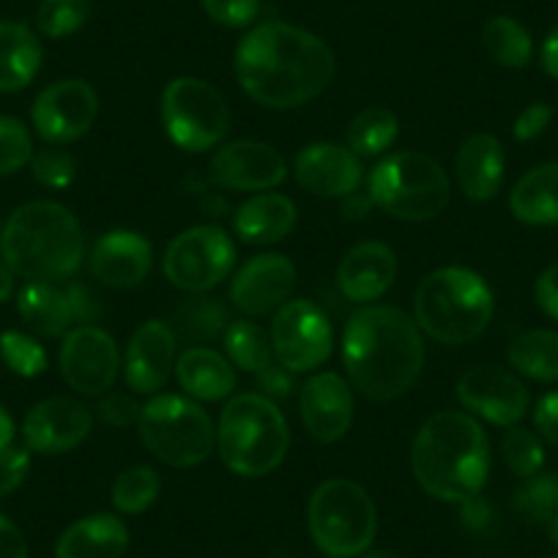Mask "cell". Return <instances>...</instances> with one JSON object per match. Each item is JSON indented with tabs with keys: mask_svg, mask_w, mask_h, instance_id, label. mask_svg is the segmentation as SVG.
Returning <instances> with one entry per match:
<instances>
[{
	"mask_svg": "<svg viewBox=\"0 0 558 558\" xmlns=\"http://www.w3.org/2000/svg\"><path fill=\"white\" fill-rule=\"evenodd\" d=\"M235 77L268 110H293L318 99L335 80V52L324 39L288 23H263L235 50Z\"/></svg>",
	"mask_w": 558,
	"mask_h": 558,
	"instance_id": "cell-1",
	"label": "cell"
},
{
	"mask_svg": "<svg viewBox=\"0 0 558 558\" xmlns=\"http://www.w3.org/2000/svg\"><path fill=\"white\" fill-rule=\"evenodd\" d=\"M342 362L351 384L375 402L395 400L425 367V337L416 320L386 304H364L348 318Z\"/></svg>",
	"mask_w": 558,
	"mask_h": 558,
	"instance_id": "cell-2",
	"label": "cell"
},
{
	"mask_svg": "<svg viewBox=\"0 0 558 558\" xmlns=\"http://www.w3.org/2000/svg\"><path fill=\"white\" fill-rule=\"evenodd\" d=\"M411 471L433 498L465 504L480 496L490 476L487 433L471 413H436L413 438Z\"/></svg>",
	"mask_w": 558,
	"mask_h": 558,
	"instance_id": "cell-3",
	"label": "cell"
},
{
	"mask_svg": "<svg viewBox=\"0 0 558 558\" xmlns=\"http://www.w3.org/2000/svg\"><path fill=\"white\" fill-rule=\"evenodd\" d=\"M85 239L77 217L52 201L20 206L0 233V255L28 282H69L83 266Z\"/></svg>",
	"mask_w": 558,
	"mask_h": 558,
	"instance_id": "cell-4",
	"label": "cell"
},
{
	"mask_svg": "<svg viewBox=\"0 0 558 558\" xmlns=\"http://www.w3.org/2000/svg\"><path fill=\"white\" fill-rule=\"evenodd\" d=\"M493 293L471 268L449 266L427 274L413 296L418 329L441 345H465L493 320Z\"/></svg>",
	"mask_w": 558,
	"mask_h": 558,
	"instance_id": "cell-5",
	"label": "cell"
},
{
	"mask_svg": "<svg viewBox=\"0 0 558 558\" xmlns=\"http://www.w3.org/2000/svg\"><path fill=\"white\" fill-rule=\"evenodd\" d=\"M291 433L274 400L266 395H235L217 425L222 463L239 476H266L286 460Z\"/></svg>",
	"mask_w": 558,
	"mask_h": 558,
	"instance_id": "cell-6",
	"label": "cell"
},
{
	"mask_svg": "<svg viewBox=\"0 0 558 558\" xmlns=\"http://www.w3.org/2000/svg\"><path fill=\"white\" fill-rule=\"evenodd\" d=\"M367 195L373 206L402 222H425L449 206L452 184L441 165L427 154L400 151L378 162L369 173Z\"/></svg>",
	"mask_w": 558,
	"mask_h": 558,
	"instance_id": "cell-7",
	"label": "cell"
},
{
	"mask_svg": "<svg viewBox=\"0 0 558 558\" xmlns=\"http://www.w3.org/2000/svg\"><path fill=\"white\" fill-rule=\"evenodd\" d=\"M310 534L329 558H356L373 545L378 512L359 482L326 480L315 487L307 509Z\"/></svg>",
	"mask_w": 558,
	"mask_h": 558,
	"instance_id": "cell-8",
	"label": "cell"
},
{
	"mask_svg": "<svg viewBox=\"0 0 558 558\" xmlns=\"http://www.w3.org/2000/svg\"><path fill=\"white\" fill-rule=\"evenodd\" d=\"M140 441L173 469H192L208 460L217 444L214 422L195 400L179 395L154 397L140 408Z\"/></svg>",
	"mask_w": 558,
	"mask_h": 558,
	"instance_id": "cell-9",
	"label": "cell"
},
{
	"mask_svg": "<svg viewBox=\"0 0 558 558\" xmlns=\"http://www.w3.org/2000/svg\"><path fill=\"white\" fill-rule=\"evenodd\" d=\"M162 123L181 151L203 154L228 134V101L206 80L179 77L162 94Z\"/></svg>",
	"mask_w": 558,
	"mask_h": 558,
	"instance_id": "cell-10",
	"label": "cell"
},
{
	"mask_svg": "<svg viewBox=\"0 0 558 558\" xmlns=\"http://www.w3.org/2000/svg\"><path fill=\"white\" fill-rule=\"evenodd\" d=\"M235 266V246L222 228L197 225L170 241L165 252V277L186 293H206L230 277Z\"/></svg>",
	"mask_w": 558,
	"mask_h": 558,
	"instance_id": "cell-11",
	"label": "cell"
},
{
	"mask_svg": "<svg viewBox=\"0 0 558 558\" xmlns=\"http://www.w3.org/2000/svg\"><path fill=\"white\" fill-rule=\"evenodd\" d=\"M274 356L291 373H310L331 356V326L324 310L307 299L286 302L274 315Z\"/></svg>",
	"mask_w": 558,
	"mask_h": 558,
	"instance_id": "cell-12",
	"label": "cell"
},
{
	"mask_svg": "<svg viewBox=\"0 0 558 558\" xmlns=\"http://www.w3.org/2000/svg\"><path fill=\"white\" fill-rule=\"evenodd\" d=\"M99 116V96L85 80H61L36 96L31 121L47 143H74L94 126Z\"/></svg>",
	"mask_w": 558,
	"mask_h": 558,
	"instance_id": "cell-13",
	"label": "cell"
},
{
	"mask_svg": "<svg viewBox=\"0 0 558 558\" xmlns=\"http://www.w3.org/2000/svg\"><path fill=\"white\" fill-rule=\"evenodd\" d=\"M121 367L116 340L99 326H77L63 337L61 375L77 395H105L112 389Z\"/></svg>",
	"mask_w": 558,
	"mask_h": 558,
	"instance_id": "cell-14",
	"label": "cell"
},
{
	"mask_svg": "<svg viewBox=\"0 0 558 558\" xmlns=\"http://www.w3.org/2000/svg\"><path fill=\"white\" fill-rule=\"evenodd\" d=\"M458 397L471 413L498 427H518L529 413V389L496 364H476L458 380Z\"/></svg>",
	"mask_w": 558,
	"mask_h": 558,
	"instance_id": "cell-15",
	"label": "cell"
},
{
	"mask_svg": "<svg viewBox=\"0 0 558 558\" xmlns=\"http://www.w3.org/2000/svg\"><path fill=\"white\" fill-rule=\"evenodd\" d=\"M288 165L277 148L257 140H233L214 154L208 179L222 190L268 192L286 181Z\"/></svg>",
	"mask_w": 558,
	"mask_h": 558,
	"instance_id": "cell-16",
	"label": "cell"
},
{
	"mask_svg": "<svg viewBox=\"0 0 558 558\" xmlns=\"http://www.w3.org/2000/svg\"><path fill=\"white\" fill-rule=\"evenodd\" d=\"M94 430V416L88 408L72 397H50L28 411L23 422V436L31 452L61 454L77 449Z\"/></svg>",
	"mask_w": 558,
	"mask_h": 558,
	"instance_id": "cell-17",
	"label": "cell"
},
{
	"mask_svg": "<svg viewBox=\"0 0 558 558\" xmlns=\"http://www.w3.org/2000/svg\"><path fill=\"white\" fill-rule=\"evenodd\" d=\"M296 288V266L286 255H257L235 271L230 299L246 315H266L282 307Z\"/></svg>",
	"mask_w": 558,
	"mask_h": 558,
	"instance_id": "cell-18",
	"label": "cell"
},
{
	"mask_svg": "<svg viewBox=\"0 0 558 558\" xmlns=\"http://www.w3.org/2000/svg\"><path fill=\"white\" fill-rule=\"evenodd\" d=\"M175 369V335L165 320H148L132 335L123 356V378L137 395H154Z\"/></svg>",
	"mask_w": 558,
	"mask_h": 558,
	"instance_id": "cell-19",
	"label": "cell"
},
{
	"mask_svg": "<svg viewBox=\"0 0 558 558\" xmlns=\"http://www.w3.org/2000/svg\"><path fill=\"white\" fill-rule=\"evenodd\" d=\"M299 411L310 436L320 444L340 441L353 422L351 386L337 373H318L302 386Z\"/></svg>",
	"mask_w": 558,
	"mask_h": 558,
	"instance_id": "cell-20",
	"label": "cell"
},
{
	"mask_svg": "<svg viewBox=\"0 0 558 558\" xmlns=\"http://www.w3.org/2000/svg\"><path fill=\"white\" fill-rule=\"evenodd\" d=\"M296 181L318 197H348L359 192L364 168L351 148L340 143H313L293 165Z\"/></svg>",
	"mask_w": 558,
	"mask_h": 558,
	"instance_id": "cell-21",
	"label": "cell"
},
{
	"mask_svg": "<svg viewBox=\"0 0 558 558\" xmlns=\"http://www.w3.org/2000/svg\"><path fill=\"white\" fill-rule=\"evenodd\" d=\"M154 246L132 230H112L96 241L90 252V274L107 288H134L148 277Z\"/></svg>",
	"mask_w": 558,
	"mask_h": 558,
	"instance_id": "cell-22",
	"label": "cell"
},
{
	"mask_svg": "<svg viewBox=\"0 0 558 558\" xmlns=\"http://www.w3.org/2000/svg\"><path fill=\"white\" fill-rule=\"evenodd\" d=\"M397 277V257L391 246L380 241L356 244L337 268V286L348 302L369 304L378 302L391 288Z\"/></svg>",
	"mask_w": 558,
	"mask_h": 558,
	"instance_id": "cell-23",
	"label": "cell"
},
{
	"mask_svg": "<svg viewBox=\"0 0 558 558\" xmlns=\"http://www.w3.org/2000/svg\"><path fill=\"white\" fill-rule=\"evenodd\" d=\"M454 179L469 201H490L504 184V148L493 134H471L454 157Z\"/></svg>",
	"mask_w": 558,
	"mask_h": 558,
	"instance_id": "cell-24",
	"label": "cell"
},
{
	"mask_svg": "<svg viewBox=\"0 0 558 558\" xmlns=\"http://www.w3.org/2000/svg\"><path fill=\"white\" fill-rule=\"evenodd\" d=\"M296 206L291 197L279 192H263V195L250 197L241 203L235 211L233 228L241 241L246 244H277L296 228Z\"/></svg>",
	"mask_w": 558,
	"mask_h": 558,
	"instance_id": "cell-25",
	"label": "cell"
},
{
	"mask_svg": "<svg viewBox=\"0 0 558 558\" xmlns=\"http://www.w3.org/2000/svg\"><path fill=\"white\" fill-rule=\"evenodd\" d=\"M175 378L192 400L217 402L233 395L235 369L228 356L211 348H186L175 362Z\"/></svg>",
	"mask_w": 558,
	"mask_h": 558,
	"instance_id": "cell-26",
	"label": "cell"
},
{
	"mask_svg": "<svg viewBox=\"0 0 558 558\" xmlns=\"http://www.w3.org/2000/svg\"><path fill=\"white\" fill-rule=\"evenodd\" d=\"M129 547V531L116 514H90L61 534L58 558H121Z\"/></svg>",
	"mask_w": 558,
	"mask_h": 558,
	"instance_id": "cell-27",
	"label": "cell"
},
{
	"mask_svg": "<svg viewBox=\"0 0 558 558\" xmlns=\"http://www.w3.org/2000/svg\"><path fill=\"white\" fill-rule=\"evenodd\" d=\"M20 318L41 337H63L72 331L74 310L63 282H28L17 296Z\"/></svg>",
	"mask_w": 558,
	"mask_h": 558,
	"instance_id": "cell-28",
	"label": "cell"
},
{
	"mask_svg": "<svg viewBox=\"0 0 558 558\" xmlns=\"http://www.w3.org/2000/svg\"><path fill=\"white\" fill-rule=\"evenodd\" d=\"M41 69V41L28 25L0 20V94L34 83Z\"/></svg>",
	"mask_w": 558,
	"mask_h": 558,
	"instance_id": "cell-29",
	"label": "cell"
},
{
	"mask_svg": "<svg viewBox=\"0 0 558 558\" xmlns=\"http://www.w3.org/2000/svg\"><path fill=\"white\" fill-rule=\"evenodd\" d=\"M514 219L534 228L558 225V162L529 170L509 195Z\"/></svg>",
	"mask_w": 558,
	"mask_h": 558,
	"instance_id": "cell-30",
	"label": "cell"
},
{
	"mask_svg": "<svg viewBox=\"0 0 558 558\" xmlns=\"http://www.w3.org/2000/svg\"><path fill=\"white\" fill-rule=\"evenodd\" d=\"M509 364L520 375L542 384L558 380V335L547 329H531L509 342Z\"/></svg>",
	"mask_w": 558,
	"mask_h": 558,
	"instance_id": "cell-31",
	"label": "cell"
},
{
	"mask_svg": "<svg viewBox=\"0 0 558 558\" xmlns=\"http://www.w3.org/2000/svg\"><path fill=\"white\" fill-rule=\"evenodd\" d=\"M230 326V313L225 304L208 296H192L181 302L173 313V335L190 342H211Z\"/></svg>",
	"mask_w": 558,
	"mask_h": 558,
	"instance_id": "cell-32",
	"label": "cell"
},
{
	"mask_svg": "<svg viewBox=\"0 0 558 558\" xmlns=\"http://www.w3.org/2000/svg\"><path fill=\"white\" fill-rule=\"evenodd\" d=\"M482 41L485 50L498 66L507 69H523L529 66L531 52H534V41L531 34L512 17H493L482 31Z\"/></svg>",
	"mask_w": 558,
	"mask_h": 558,
	"instance_id": "cell-33",
	"label": "cell"
},
{
	"mask_svg": "<svg viewBox=\"0 0 558 558\" xmlns=\"http://www.w3.org/2000/svg\"><path fill=\"white\" fill-rule=\"evenodd\" d=\"M225 353L233 367L246 369L252 375L274 362L271 337L252 320H235L225 329Z\"/></svg>",
	"mask_w": 558,
	"mask_h": 558,
	"instance_id": "cell-34",
	"label": "cell"
},
{
	"mask_svg": "<svg viewBox=\"0 0 558 558\" xmlns=\"http://www.w3.org/2000/svg\"><path fill=\"white\" fill-rule=\"evenodd\" d=\"M348 148L356 157H378L397 140V118L386 107H369L359 112L348 126Z\"/></svg>",
	"mask_w": 558,
	"mask_h": 558,
	"instance_id": "cell-35",
	"label": "cell"
},
{
	"mask_svg": "<svg viewBox=\"0 0 558 558\" xmlns=\"http://www.w3.org/2000/svg\"><path fill=\"white\" fill-rule=\"evenodd\" d=\"M159 498V474L148 465H132L121 471L112 485V504L123 514L146 512Z\"/></svg>",
	"mask_w": 558,
	"mask_h": 558,
	"instance_id": "cell-36",
	"label": "cell"
},
{
	"mask_svg": "<svg viewBox=\"0 0 558 558\" xmlns=\"http://www.w3.org/2000/svg\"><path fill=\"white\" fill-rule=\"evenodd\" d=\"M90 17V0H41L36 25L47 39H66L77 34Z\"/></svg>",
	"mask_w": 558,
	"mask_h": 558,
	"instance_id": "cell-37",
	"label": "cell"
},
{
	"mask_svg": "<svg viewBox=\"0 0 558 558\" xmlns=\"http://www.w3.org/2000/svg\"><path fill=\"white\" fill-rule=\"evenodd\" d=\"M514 509L534 523H550L558 514V474H536L514 493Z\"/></svg>",
	"mask_w": 558,
	"mask_h": 558,
	"instance_id": "cell-38",
	"label": "cell"
},
{
	"mask_svg": "<svg viewBox=\"0 0 558 558\" xmlns=\"http://www.w3.org/2000/svg\"><path fill=\"white\" fill-rule=\"evenodd\" d=\"M501 454L509 471L520 480L536 476L545 465V449H542L539 438L534 433L523 430V427H507L501 438Z\"/></svg>",
	"mask_w": 558,
	"mask_h": 558,
	"instance_id": "cell-39",
	"label": "cell"
},
{
	"mask_svg": "<svg viewBox=\"0 0 558 558\" xmlns=\"http://www.w3.org/2000/svg\"><path fill=\"white\" fill-rule=\"evenodd\" d=\"M0 356L12 373L23 375V378H36L47 369L45 348L23 331H3L0 335Z\"/></svg>",
	"mask_w": 558,
	"mask_h": 558,
	"instance_id": "cell-40",
	"label": "cell"
},
{
	"mask_svg": "<svg viewBox=\"0 0 558 558\" xmlns=\"http://www.w3.org/2000/svg\"><path fill=\"white\" fill-rule=\"evenodd\" d=\"M34 159V137L20 118L0 116V175H12Z\"/></svg>",
	"mask_w": 558,
	"mask_h": 558,
	"instance_id": "cell-41",
	"label": "cell"
},
{
	"mask_svg": "<svg viewBox=\"0 0 558 558\" xmlns=\"http://www.w3.org/2000/svg\"><path fill=\"white\" fill-rule=\"evenodd\" d=\"M31 173L47 190H66L77 179V165L63 148H45L31 159Z\"/></svg>",
	"mask_w": 558,
	"mask_h": 558,
	"instance_id": "cell-42",
	"label": "cell"
},
{
	"mask_svg": "<svg viewBox=\"0 0 558 558\" xmlns=\"http://www.w3.org/2000/svg\"><path fill=\"white\" fill-rule=\"evenodd\" d=\"M208 17L225 28H246L260 14V0H201Z\"/></svg>",
	"mask_w": 558,
	"mask_h": 558,
	"instance_id": "cell-43",
	"label": "cell"
},
{
	"mask_svg": "<svg viewBox=\"0 0 558 558\" xmlns=\"http://www.w3.org/2000/svg\"><path fill=\"white\" fill-rule=\"evenodd\" d=\"M31 471V452L23 447H7L0 452V498L12 496Z\"/></svg>",
	"mask_w": 558,
	"mask_h": 558,
	"instance_id": "cell-44",
	"label": "cell"
},
{
	"mask_svg": "<svg viewBox=\"0 0 558 558\" xmlns=\"http://www.w3.org/2000/svg\"><path fill=\"white\" fill-rule=\"evenodd\" d=\"M140 408H143V405H137L132 397L118 395V391H116V395L101 397V402H99V408H96V411H99V418L105 422V425L126 427V425H132V422H137Z\"/></svg>",
	"mask_w": 558,
	"mask_h": 558,
	"instance_id": "cell-45",
	"label": "cell"
},
{
	"mask_svg": "<svg viewBox=\"0 0 558 558\" xmlns=\"http://www.w3.org/2000/svg\"><path fill=\"white\" fill-rule=\"evenodd\" d=\"M553 110L545 105V101H534V105L525 107L523 112L514 121V140L520 143H531V140L539 137L547 126H550Z\"/></svg>",
	"mask_w": 558,
	"mask_h": 558,
	"instance_id": "cell-46",
	"label": "cell"
},
{
	"mask_svg": "<svg viewBox=\"0 0 558 558\" xmlns=\"http://www.w3.org/2000/svg\"><path fill=\"white\" fill-rule=\"evenodd\" d=\"M255 380L268 400H271V397H288L293 389V373L288 367H282L279 362L266 364L260 373H255Z\"/></svg>",
	"mask_w": 558,
	"mask_h": 558,
	"instance_id": "cell-47",
	"label": "cell"
},
{
	"mask_svg": "<svg viewBox=\"0 0 558 558\" xmlns=\"http://www.w3.org/2000/svg\"><path fill=\"white\" fill-rule=\"evenodd\" d=\"M534 425L545 441L556 444L558 447V391H550V395H545L536 402Z\"/></svg>",
	"mask_w": 558,
	"mask_h": 558,
	"instance_id": "cell-48",
	"label": "cell"
},
{
	"mask_svg": "<svg viewBox=\"0 0 558 558\" xmlns=\"http://www.w3.org/2000/svg\"><path fill=\"white\" fill-rule=\"evenodd\" d=\"M536 304L550 315L553 320H558V266L545 268L536 279Z\"/></svg>",
	"mask_w": 558,
	"mask_h": 558,
	"instance_id": "cell-49",
	"label": "cell"
},
{
	"mask_svg": "<svg viewBox=\"0 0 558 558\" xmlns=\"http://www.w3.org/2000/svg\"><path fill=\"white\" fill-rule=\"evenodd\" d=\"M69 299H72L74 320H80V324L90 326V320L99 318L101 304H99V299H96L94 293H90V288L72 282V286H69Z\"/></svg>",
	"mask_w": 558,
	"mask_h": 558,
	"instance_id": "cell-50",
	"label": "cell"
},
{
	"mask_svg": "<svg viewBox=\"0 0 558 558\" xmlns=\"http://www.w3.org/2000/svg\"><path fill=\"white\" fill-rule=\"evenodd\" d=\"M0 558H28V542L23 531L0 514Z\"/></svg>",
	"mask_w": 558,
	"mask_h": 558,
	"instance_id": "cell-51",
	"label": "cell"
},
{
	"mask_svg": "<svg viewBox=\"0 0 558 558\" xmlns=\"http://www.w3.org/2000/svg\"><path fill=\"white\" fill-rule=\"evenodd\" d=\"M460 507H463V520L471 531H485L487 525H490L493 512H490V507L482 501V496L469 498V501L460 504Z\"/></svg>",
	"mask_w": 558,
	"mask_h": 558,
	"instance_id": "cell-52",
	"label": "cell"
},
{
	"mask_svg": "<svg viewBox=\"0 0 558 558\" xmlns=\"http://www.w3.org/2000/svg\"><path fill=\"white\" fill-rule=\"evenodd\" d=\"M542 69H545L547 77L558 80V25L545 36V45H542Z\"/></svg>",
	"mask_w": 558,
	"mask_h": 558,
	"instance_id": "cell-53",
	"label": "cell"
},
{
	"mask_svg": "<svg viewBox=\"0 0 558 558\" xmlns=\"http://www.w3.org/2000/svg\"><path fill=\"white\" fill-rule=\"evenodd\" d=\"M373 208V197L362 195V192H353V195L342 197V217L348 219H364Z\"/></svg>",
	"mask_w": 558,
	"mask_h": 558,
	"instance_id": "cell-54",
	"label": "cell"
},
{
	"mask_svg": "<svg viewBox=\"0 0 558 558\" xmlns=\"http://www.w3.org/2000/svg\"><path fill=\"white\" fill-rule=\"evenodd\" d=\"M14 441V422L12 416H9V411L3 405H0V452L7 447H12Z\"/></svg>",
	"mask_w": 558,
	"mask_h": 558,
	"instance_id": "cell-55",
	"label": "cell"
},
{
	"mask_svg": "<svg viewBox=\"0 0 558 558\" xmlns=\"http://www.w3.org/2000/svg\"><path fill=\"white\" fill-rule=\"evenodd\" d=\"M14 277H17V274H14L12 268L7 266V263H0V304L9 302V299H12V293H14Z\"/></svg>",
	"mask_w": 558,
	"mask_h": 558,
	"instance_id": "cell-56",
	"label": "cell"
},
{
	"mask_svg": "<svg viewBox=\"0 0 558 558\" xmlns=\"http://www.w3.org/2000/svg\"><path fill=\"white\" fill-rule=\"evenodd\" d=\"M362 558H400L397 553H389V550H375V553H364Z\"/></svg>",
	"mask_w": 558,
	"mask_h": 558,
	"instance_id": "cell-57",
	"label": "cell"
},
{
	"mask_svg": "<svg viewBox=\"0 0 558 558\" xmlns=\"http://www.w3.org/2000/svg\"><path fill=\"white\" fill-rule=\"evenodd\" d=\"M550 539H553V545L558 547V514L550 520Z\"/></svg>",
	"mask_w": 558,
	"mask_h": 558,
	"instance_id": "cell-58",
	"label": "cell"
},
{
	"mask_svg": "<svg viewBox=\"0 0 558 558\" xmlns=\"http://www.w3.org/2000/svg\"><path fill=\"white\" fill-rule=\"evenodd\" d=\"M550 558H558V556H550Z\"/></svg>",
	"mask_w": 558,
	"mask_h": 558,
	"instance_id": "cell-59",
	"label": "cell"
}]
</instances>
